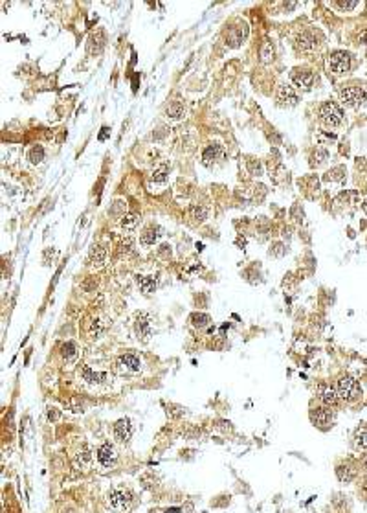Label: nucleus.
<instances>
[{
    "mask_svg": "<svg viewBox=\"0 0 367 513\" xmlns=\"http://www.w3.org/2000/svg\"><path fill=\"white\" fill-rule=\"evenodd\" d=\"M336 392H338L340 399H344L347 403H353V401H356V399L360 398L362 390L355 377L344 376V377H340L338 382H336Z\"/></svg>",
    "mask_w": 367,
    "mask_h": 513,
    "instance_id": "f257e3e1",
    "label": "nucleus"
},
{
    "mask_svg": "<svg viewBox=\"0 0 367 513\" xmlns=\"http://www.w3.org/2000/svg\"><path fill=\"white\" fill-rule=\"evenodd\" d=\"M318 116L322 120L323 126L327 127H338L344 122V110L340 108L338 103L334 102H325L318 110Z\"/></svg>",
    "mask_w": 367,
    "mask_h": 513,
    "instance_id": "f03ea898",
    "label": "nucleus"
},
{
    "mask_svg": "<svg viewBox=\"0 0 367 513\" xmlns=\"http://www.w3.org/2000/svg\"><path fill=\"white\" fill-rule=\"evenodd\" d=\"M130 502H132V493L129 490H125V488H114L110 493H108V504L114 508V510H118V512H123L127 508L130 506Z\"/></svg>",
    "mask_w": 367,
    "mask_h": 513,
    "instance_id": "7ed1b4c3",
    "label": "nucleus"
},
{
    "mask_svg": "<svg viewBox=\"0 0 367 513\" xmlns=\"http://www.w3.org/2000/svg\"><path fill=\"white\" fill-rule=\"evenodd\" d=\"M329 66L334 74H345L351 70V56L347 52H334L333 56L329 57Z\"/></svg>",
    "mask_w": 367,
    "mask_h": 513,
    "instance_id": "20e7f679",
    "label": "nucleus"
},
{
    "mask_svg": "<svg viewBox=\"0 0 367 513\" xmlns=\"http://www.w3.org/2000/svg\"><path fill=\"white\" fill-rule=\"evenodd\" d=\"M342 98L351 107H360L362 103L366 102L367 94L362 86H345V88H342Z\"/></svg>",
    "mask_w": 367,
    "mask_h": 513,
    "instance_id": "39448f33",
    "label": "nucleus"
},
{
    "mask_svg": "<svg viewBox=\"0 0 367 513\" xmlns=\"http://www.w3.org/2000/svg\"><path fill=\"white\" fill-rule=\"evenodd\" d=\"M224 154H226V151H224L222 146H219V144H211V146H208V148L204 149V153H202L204 166L211 168V166H215L219 160L224 158Z\"/></svg>",
    "mask_w": 367,
    "mask_h": 513,
    "instance_id": "423d86ee",
    "label": "nucleus"
},
{
    "mask_svg": "<svg viewBox=\"0 0 367 513\" xmlns=\"http://www.w3.org/2000/svg\"><path fill=\"white\" fill-rule=\"evenodd\" d=\"M97 462L101 464L103 468H112L114 464H116V460H118V454H116V449H114V445H110L107 442V444H103L99 449H97Z\"/></svg>",
    "mask_w": 367,
    "mask_h": 513,
    "instance_id": "0eeeda50",
    "label": "nucleus"
},
{
    "mask_svg": "<svg viewBox=\"0 0 367 513\" xmlns=\"http://www.w3.org/2000/svg\"><path fill=\"white\" fill-rule=\"evenodd\" d=\"M296 48L301 52H314L318 48V39L314 32H303L296 39Z\"/></svg>",
    "mask_w": 367,
    "mask_h": 513,
    "instance_id": "6e6552de",
    "label": "nucleus"
},
{
    "mask_svg": "<svg viewBox=\"0 0 367 513\" xmlns=\"http://www.w3.org/2000/svg\"><path fill=\"white\" fill-rule=\"evenodd\" d=\"M292 81H294V85L296 86H300V88L307 90V88H311L312 83H314V74L307 68H303V70L296 68L292 72Z\"/></svg>",
    "mask_w": 367,
    "mask_h": 513,
    "instance_id": "1a4fd4ad",
    "label": "nucleus"
},
{
    "mask_svg": "<svg viewBox=\"0 0 367 513\" xmlns=\"http://www.w3.org/2000/svg\"><path fill=\"white\" fill-rule=\"evenodd\" d=\"M277 102L281 103V105H287V107H294L298 103V94H296L292 86L279 85V88H277Z\"/></svg>",
    "mask_w": 367,
    "mask_h": 513,
    "instance_id": "9d476101",
    "label": "nucleus"
},
{
    "mask_svg": "<svg viewBox=\"0 0 367 513\" xmlns=\"http://www.w3.org/2000/svg\"><path fill=\"white\" fill-rule=\"evenodd\" d=\"M114 436H116L119 442H129L130 436H132V425H130V420H127V418L118 420L116 425H114Z\"/></svg>",
    "mask_w": 367,
    "mask_h": 513,
    "instance_id": "9b49d317",
    "label": "nucleus"
},
{
    "mask_svg": "<svg viewBox=\"0 0 367 513\" xmlns=\"http://www.w3.org/2000/svg\"><path fill=\"white\" fill-rule=\"evenodd\" d=\"M311 420H312V423H314V425H318V427H325V425H329V423H331V420H333V414H331L327 408H323V406H318V408H312V410H311Z\"/></svg>",
    "mask_w": 367,
    "mask_h": 513,
    "instance_id": "f8f14e48",
    "label": "nucleus"
},
{
    "mask_svg": "<svg viewBox=\"0 0 367 513\" xmlns=\"http://www.w3.org/2000/svg\"><path fill=\"white\" fill-rule=\"evenodd\" d=\"M336 476H338V480L344 482V484L353 482V480L356 478L355 466H351V464H340V466H336Z\"/></svg>",
    "mask_w": 367,
    "mask_h": 513,
    "instance_id": "ddd939ff",
    "label": "nucleus"
},
{
    "mask_svg": "<svg viewBox=\"0 0 367 513\" xmlns=\"http://www.w3.org/2000/svg\"><path fill=\"white\" fill-rule=\"evenodd\" d=\"M118 366L125 372H140L141 362L136 355L127 354V355H121V357L118 359Z\"/></svg>",
    "mask_w": 367,
    "mask_h": 513,
    "instance_id": "4468645a",
    "label": "nucleus"
},
{
    "mask_svg": "<svg viewBox=\"0 0 367 513\" xmlns=\"http://www.w3.org/2000/svg\"><path fill=\"white\" fill-rule=\"evenodd\" d=\"M318 392H320V399H322V403L325 406H334L338 403V392L331 386H320L318 388Z\"/></svg>",
    "mask_w": 367,
    "mask_h": 513,
    "instance_id": "2eb2a0df",
    "label": "nucleus"
},
{
    "mask_svg": "<svg viewBox=\"0 0 367 513\" xmlns=\"http://www.w3.org/2000/svg\"><path fill=\"white\" fill-rule=\"evenodd\" d=\"M165 116L169 120H182L186 116V107L182 102H171L165 108Z\"/></svg>",
    "mask_w": 367,
    "mask_h": 513,
    "instance_id": "dca6fc26",
    "label": "nucleus"
},
{
    "mask_svg": "<svg viewBox=\"0 0 367 513\" xmlns=\"http://www.w3.org/2000/svg\"><path fill=\"white\" fill-rule=\"evenodd\" d=\"M136 333H138V338H143L147 340L151 336V326H149V314H140L136 318Z\"/></svg>",
    "mask_w": 367,
    "mask_h": 513,
    "instance_id": "f3484780",
    "label": "nucleus"
},
{
    "mask_svg": "<svg viewBox=\"0 0 367 513\" xmlns=\"http://www.w3.org/2000/svg\"><path fill=\"white\" fill-rule=\"evenodd\" d=\"M81 376L85 379L86 382H92V384H99L107 379V374H101V372H94L92 368L88 366H83V370H81Z\"/></svg>",
    "mask_w": 367,
    "mask_h": 513,
    "instance_id": "a211bd4d",
    "label": "nucleus"
},
{
    "mask_svg": "<svg viewBox=\"0 0 367 513\" xmlns=\"http://www.w3.org/2000/svg\"><path fill=\"white\" fill-rule=\"evenodd\" d=\"M103 46H105V35H103V32H97L96 35H92L90 42H88V52L90 54H99L103 50Z\"/></svg>",
    "mask_w": 367,
    "mask_h": 513,
    "instance_id": "6ab92c4d",
    "label": "nucleus"
},
{
    "mask_svg": "<svg viewBox=\"0 0 367 513\" xmlns=\"http://www.w3.org/2000/svg\"><path fill=\"white\" fill-rule=\"evenodd\" d=\"M160 230L158 228H154V226H151V228H147L145 232L141 234V238H140V241H141V245H145V246H149V245H154L156 243V240L160 238V234H158Z\"/></svg>",
    "mask_w": 367,
    "mask_h": 513,
    "instance_id": "aec40b11",
    "label": "nucleus"
},
{
    "mask_svg": "<svg viewBox=\"0 0 367 513\" xmlns=\"http://www.w3.org/2000/svg\"><path fill=\"white\" fill-rule=\"evenodd\" d=\"M105 258H107V250H105L101 245H96L90 250V256H88V260H90L92 265H101V263L105 262Z\"/></svg>",
    "mask_w": 367,
    "mask_h": 513,
    "instance_id": "412c9836",
    "label": "nucleus"
},
{
    "mask_svg": "<svg viewBox=\"0 0 367 513\" xmlns=\"http://www.w3.org/2000/svg\"><path fill=\"white\" fill-rule=\"evenodd\" d=\"M138 285H140V289L145 294H151V292L156 291V282H154V278H149V276H140L138 278Z\"/></svg>",
    "mask_w": 367,
    "mask_h": 513,
    "instance_id": "4be33fe9",
    "label": "nucleus"
},
{
    "mask_svg": "<svg viewBox=\"0 0 367 513\" xmlns=\"http://www.w3.org/2000/svg\"><path fill=\"white\" fill-rule=\"evenodd\" d=\"M355 447L356 449H367V427L358 428L355 432Z\"/></svg>",
    "mask_w": 367,
    "mask_h": 513,
    "instance_id": "5701e85b",
    "label": "nucleus"
},
{
    "mask_svg": "<svg viewBox=\"0 0 367 513\" xmlns=\"http://www.w3.org/2000/svg\"><path fill=\"white\" fill-rule=\"evenodd\" d=\"M191 322H193V326H195V328L202 330V328H206V326L211 322V318H209L208 314H204V313H195L191 316Z\"/></svg>",
    "mask_w": 367,
    "mask_h": 513,
    "instance_id": "b1692460",
    "label": "nucleus"
},
{
    "mask_svg": "<svg viewBox=\"0 0 367 513\" xmlns=\"http://www.w3.org/2000/svg\"><path fill=\"white\" fill-rule=\"evenodd\" d=\"M29 162L31 164H40L42 160H44V149L40 148V146H37V148H33L31 151H29Z\"/></svg>",
    "mask_w": 367,
    "mask_h": 513,
    "instance_id": "393cba45",
    "label": "nucleus"
},
{
    "mask_svg": "<svg viewBox=\"0 0 367 513\" xmlns=\"http://www.w3.org/2000/svg\"><path fill=\"white\" fill-rule=\"evenodd\" d=\"M75 355H77V352H75V346H73L72 342H66V344L62 346V357H64V360H66V362H70V360L75 359Z\"/></svg>",
    "mask_w": 367,
    "mask_h": 513,
    "instance_id": "a878e982",
    "label": "nucleus"
},
{
    "mask_svg": "<svg viewBox=\"0 0 367 513\" xmlns=\"http://www.w3.org/2000/svg\"><path fill=\"white\" fill-rule=\"evenodd\" d=\"M90 460H92V454H90V450H83V452H79L77 454V458H75V464L79 466L81 469H85V468H88V464H90Z\"/></svg>",
    "mask_w": 367,
    "mask_h": 513,
    "instance_id": "bb28decb",
    "label": "nucleus"
},
{
    "mask_svg": "<svg viewBox=\"0 0 367 513\" xmlns=\"http://www.w3.org/2000/svg\"><path fill=\"white\" fill-rule=\"evenodd\" d=\"M167 178V164H162L158 170L153 171V180L154 182H164Z\"/></svg>",
    "mask_w": 367,
    "mask_h": 513,
    "instance_id": "cd10ccee",
    "label": "nucleus"
},
{
    "mask_svg": "<svg viewBox=\"0 0 367 513\" xmlns=\"http://www.w3.org/2000/svg\"><path fill=\"white\" fill-rule=\"evenodd\" d=\"M206 216H208V210H206L204 206H193L191 208V217L195 221L202 222L204 219H206Z\"/></svg>",
    "mask_w": 367,
    "mask_h": 513,
    "instance_id": "c85d7f7f",
    "label": "nucleus"
},
{
    "mask_svg": "<svg viewBox=\"0 0 367 513\" xmlns=\"http://www.w3.org/2000/svg\"><path fill=\"white\" fill-rule=\"evenodd\" d=\"M136 222H138V217H136L134 214H127V216L121 217V226H123L125 230H130V228H134Z\"/></svg>",
    "mask_w": 367,
    "mask_h": 513,
    "instance_id": "c756f323",
    "label": "nucleus"
},
{
    "mask_svg": "<svg viewBox=\"0 0 367 513\" xmlns=\"http://www.w3.org/2000/svg\"><path fill=\"white\" fill-rule=\"evenodd\" d=\"M261 57H263V61L265 63H268L270 59H274V46L270 44V42H266L265 46H263V52H261Z\"/></svg>",
    "mask_w": 367,
    "mask_h": 513,
    "instance_id": "7c9ffc66",
    "label": "nucleus"
},
{
    "mask_svg": "<svg viewBox=\"0 0 367 513\" xmlns=\"http://www.w3.org/2000/svg\"><path fill=\"white\" fill-rule=\"evenodd\" d=\"M248 170H250L252 175H255V177H259L261 173H263V168H261V164L257 162V160H248Z\"/></svg>",
    "mask_w": 367,
    "mask_h": 513,
    "instance_id": "2f4dec72",
    "label": "nucleus"
},
{
    "mask_svg": "<svg viewBox=\"0 0 367 513\" xmlns=\"http://www.w3.org/2000/svg\"><path fill=\"white\" fill-rule=\"evenodd\" d=\"M336 6L340 8V10H355L356 6H358V2H336Z\"/></svg>",
    "mask_w": 367,
    "mask_h": 513,
    "instance_id": "473e14b6",
    "label": "nucleus"
},
{
    "mask_svg": "<svg viewBox=\"0 0 367 513\" xmlns=\"http://www.w3.org/2000/svg\"><path fill=\"white\" fill-rule=\"evenodd\" d=\"M358 493H360V495L367 500V478L362 480V484L358 486Z\"/></svg>",
    "mask_w": 367,
    "mask_h": 513,
    "instance_id": "72a5a7b5",
    "label": "nucleus"
},
{
    "mask_svg": "<svg viewBox=\"0 0 367 513\" xmlns=\"http://www.w3.org/2000/svg\"><path fill=\"white\" fill-rule=\"evenodd\" d=\"M356 39H358V44H367V30L360 32V34L356 35Z\"/></svg>",
    "mask_w": 367,
    "mask_h": 513,
    "instance_id": "f704fd0d",
    "label": "nucleus"
},
{
    "mask_svg": "<svg viewBox=\"0 0 367 513\" xmlns=\"http://www.w3.org/2000/svg\"><path fill=\"white\" fill-rule=\"evenodd\" d=\"M356 166H358V170H367V158H360Z\"/></svg>",
    "mask_w": 367,
    "mask_h": 513,
    "instance_id": "c9c22d12",
    "label": "nucleus"
},
{
    "mask_svg": "<svg viewBox=\"0 0 367 513\" xmlns=\"http://www.w3.org/2000/svg\"><path fill=\"white\" fill-rule=\"evenodd\" d=\"M364 466H366V469H367V454L364 456Z\"/></svg>",
    "mask_w": 367,
    "mask_h": 513,
    "instance_id": "e433bc0d",
    "label": "nucleus"
}]
</instances>
